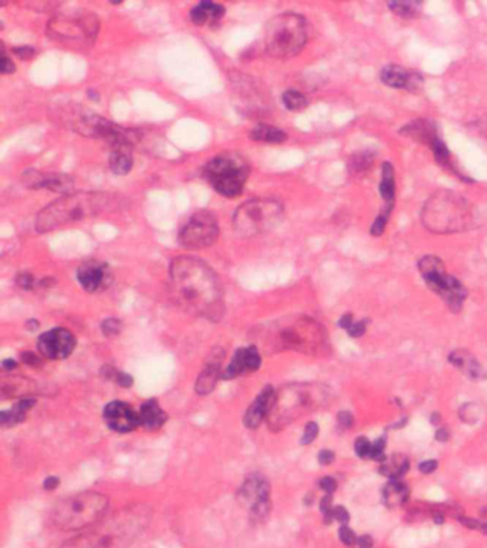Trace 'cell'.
Segmentation results:
<instances>
[{
	"instance_id": "obj_1",
	"label": "cell",
	"mask_w": 487,
	"mask_h": 548,
	"mask_svg": "<svg viewBox=\"0 0 487 548\" xmlns=\"http://www.w3.org/2000/svg\"><path fill=\"white\" fill-rule=\"evenodd\" d=\"M169 290L173 301L193 316L219 321L225 313V294L217 274L196 257L179 256L172 260Z\"/></svg>"
},
{
	"instance_id": "obj_2",
	"label": "cell",
	"mask_w": 487,
	"mask_h": 548,
	"mask_svg": "<svg viewBox=\"0 0 487 548\" xmlns=\"http://www.w3.org/2000/svg\"><path fill=\"white\" fill-rule=\"evenodd\" d=\"M152 510L135 504L118 510L68 541L62 548H129L150 524Z\"/></svg>"
},
{
	"instance_id": "obj_3",
	"label": "cell",
	"mask_w": 487,
	"mask_h": 548,
	"mask_svg": "<svg viewBox=\"0 0 487 548\" xmlns=\"http://www.w3.org/2000/svg\"><path fill=\"white\" fill-rule=\"evenodd\" d=\"M112 205L113 200L108 193H68L39 212L35 227L39 233L52 232L55 229L95 217L109 210Z\"/></svg>"
},
{
	"instance_id": "obj_4",
	"label": "cell",
	"mask_w": 487,
	"mask_h": 548,
	"mask_svg": "<svg viewBox=\"0 0 487 548\" xmlns=\"http://www.w3.org/2000/svg\"><path fill=\"white\" fill-rule=\"evenodd\" d=\"M420 220L434 234H456L474 226V210L470 202L451 190H439L424 202Z\"/></svg>"
},
{
	"instance_id": "obj_5",
	"label": "cell",
	"mask_w": 487,
	"mask_h": 548,
	"mask_svg": "<svg viewBox=\"0 0 487 548\" xmlns=\"http://www.w3.org/2000/svg\"><path fill=\"white\" fill-rule=\"evenodd\" d=\"M307 38V21L299 14L284 12L267 22L263 45L269 56L275 59H292L303 51Z\"/></svg>"
},
{
	"instance_id": "obj_6",
	"label": "cell",
	"mask_w": 487,
	"mask_h": 548,
	"mask_svg": "<svg viewBox=\"0 0 487 548\" xmlns=\"http://www.w3.org/2000/svg\"><path fill=\"white\" fill-rule=\"evenodd\" d=\"M262 346L269 351H313L322 343V330L312 319L277 321L262 330Z\"/></svg>"
},
{
	"instance_id": "obj_7",
	"label": "cell",
	"mask_w": 487,
	"mask_h": 548,
	"mask_svg": "<svg viewBox=\"0 0 487 548\" xmlns=\"http://www.w3.org/2000/svg\"><path fill=\"white\" fill-rule=\"evenodd\" d=\"M109 500L95 491H85L56 504L52 511V522L63 531L88 528L105 517Z\"/></svg>"
},
{
	"instance_id": "obj_8",
	"label": "cell",
	"mask_w": 487,
	"mask_h": 548,
	"mask_svg": "<svg viewBox=\"0 0 487 548\" xmlns=\"http://www.w3.org/2000/svg\"><path fill=\"white\" fill-rule=\"evenodd\" d=\"M99 26L98 16L89 11H61L51 19L48 35L59 43L92 46L98 38Z\"/></svg>"
},
{
	"instance_id": "obj_9",
	"label": "cell",
	"mask_w": 487,
	"mask_h": 548,
	"mask_svg": "<svg viewBox=\"0 0 487 548\" xmlns=\"http://www.w3.org/2000/svg\"><path fill=\"white\" fill-rule=\"evenodd\" d=\"M284 209L275 199H252L245 202L233 216L235 232L242 237H255L276 229L283 220Z\"/></svg>"
},
{
	"instance_id": "obj_10",
	"label": "cell",
	"mask_w": 487,
	"mask_h": 548,
	"mask_svg": "<svg viewBox=\"0 0 487 548\" xmlns=\"http://www.w3.org/2000/svg\"><path fill=\"white\" fill-rule=\"evenodd\" d=\"M322 401L316 388L307 384L287 386L275 396L267 421L273 431H279L299 418L302 414L310 411Z\"/></svg>"
},
{
	"instance_id": "obj_11",
	"label": "cell",
	"mask_w": 487,
	"mask_h": 548,
	"mask_svg": "<svg viewBox=\"0 0 487 548\" xmlns=\"http://www.w3.org/2000/svg\"><path fill=\"white\" fill-rule=\"evenodd\" d=\"M249 163L236 153H223L209 160L203 169V177L225 197H237L249 179Z\"/></svg>"
},
{
	"instance_id": "obj_12",
	"label": "cell",
	"mask_w": 487,
	"mask_h": 548,
	"mask_svg": "<svg viewBox=\"0 0 487 548\" xmlns=\"http://www.w3.org/2000/svg\"><path fill=\"white\" fill-rule=\"evenodd\" d=\"M417 269L426 286L446 303L450 311L457 313L461 310L467 290L456 277L447 274L441 259L437 256H424L417 262Z\"/></svg>"
},
{
	"instance_id": "obj_13",
	"label": "cell",
	"mask_w": 487,
	"mask_h": 548,
	"mask_svg": "<svg viewBox=\"0 0 487 548\" xmlns=\"http://www.w3.org/2000/svg\"><path fill=\"white\" fill-rule=\"evenodd\" d=\"M219 237V223L207 210L195 212L179 230V243L186 249H205Z\"/></svg>"
},
{
	"instance_id": "obj_14",
	"label": "cell",
	"mask_w": 487,
	"mask_h": 548,
	"mask_svg": "<svg viewBox=\"0 0 487 548\" xmlns=\"http://www.w3.org/2000/svg\"><path fill=\"white\" fill-rule=\"evenodd\" d=\"M239 497L249 505L250 518L257 522L263 521L270 510V485L267 480L259 474L250 475L242 485Z\"/></svg>"
},
{
	"instance_id": "obj_15",
	"label": "cell",
	"mask_w": 487,
	"mask_h": 548,
	"mask_svg": "<svg viewBox=\"0 0 487 548\" xmlns=\"http://www.w3.org/2000/svg\"><path fill=\"white\" fill-rule=\"evenodd\" d=\"M76 347L75 336L66 329H53L41 336L38 348L41 354L51 360H62L69 357Z\"/></svg>"
},
{
	"instance_id": "obj_16",
	"label": "cell",
	"mask_w": 487,
	"mask_h": 548,
	"mask_svg": "<svg viewBox=\"0 0 487 548\" xmlns=\"http://www.w3.org/2000/svg\"><path fill=\"white\" fill-rule=\"evenodd\" d=\"M78 280L86 291L99 293L112 284L113 273L108 263L89 260L78 269Z\"/></svg>"
},
{
	"instance_id": "obj_17",
	"label": "cell",
	"mask_w": 487,
	"mask_h": 548,
	"mask_svg": "<svg viewBox=\"0 0 487 548\" xmlns=\"http://www.w3.org/2000/svg\"><path fill=\"white\" fill-rule=\"evenodd\" d=\"M380 81L386 86L397 91H406L416 93L423 88V76L411 69L400 65H387L380 71Z\"/></svg>"
},
{
	"instance_id": "obj_18",
	"label": "cell",
	"mask_w": 487,
	"mask_h": 548,
	"mask_svg": "<svg viewBox=\"0 0 487 548\" xmlns=\"http://www.w3.org/2000/svg\"><path fill=\"white\" fill-rule=\"evenodd\" d=\"M103 418L106 424L118 433H129L140 424L139 413L122 401L109 403L103 410Z\"/></svg>"
},
{
	"instance_id": "obj_19",
	"label": "cell",
	"mask_w": 487,
	"mask_h": 548,
	"mask_svg": "<svg viewBox=\"0 0 487 548\" xmlns=\"http://www.w3.org/2000/svg\"><path fill=\"white\" fill-rule=\"evenodd\" d=\"M24 183L31 189H48L58 193H66L73 186L71 176L62 173H41L36 170L26 172Z\"/></svg>"
},
{
	"instance_id": "obj_20",
	"label": "cell",
	"mask_w": 487,
	"mask_h": 548,
	"mask_svg": "<svg viewBox=\"0 0 487 548\" xmlns=\"http://www.w3.org/2000/svg\"><path fill=\"white\" fill-rule=\"evenodd\" d=\"M262 358L256 346L240 348L236 351L235 357L223 371V378H235L245 373L256 371L260 367Z\"/></svg>"
},
{
	"instance_id": "obj_21",
	"label": "cell",
	"mask_w": 487,
	"mask_h": 548,
	"mask_svg": "<svg viewBox=\"0 0 487 548\" xmlns=\"http://www.w3.org/2000/svg\"><path fill=\"white\" fill-rule=\"evenodd\" d=\"M400 135H403L404 138L411 139L416 143L424 145L429 149L439 139H441L440 133H439L437 125L433 120H429V119H414V120L409 122L407 125H404L400 129Z\"/></svg>"
},
{
	"instance_id": "obj_22",
	"label": "cell",
	"mask_w": 487,
	"mask_h": 548,
	"mask_svg": "<svg viewBox=\"0 0 487 548\" xmlns=\"http://www.w3.org/2000/svg\"><path fill=\"white\" fill-rule=\"evenodd\" d=\"M276 393L272 387H265L259 397L252 403L249 410L245 414V425L249 428H256L262 424L265 418L269 417L270 408L273 405Z\"/></svg>"
},
{
	"instance_id": "obj_23",
	"label": "cell",
	"mask_w": 487,
	"mask_h": 548,
	"mask_svg": "<svg viewBox=\"0 0 487 548\" xmlns=\"http://www.w3.org/2000/svg\"><path fill=\"white\" fill-rule=\"evenodd\" d=\"M225 8L213 2H200L190 11V19L196 26H216L225 16Z\"/></svg>"
},
{
	"instance_id": "obj_24",
	"label": "cell",
	"mask_w": 487,
	"mask_h": 548,
	"mask_svg": "<svg viewBox=\"0 0 487 548\" xmlns=\"http://www.w3.org/2000/svg\"><path fill=\"white\" fill-rule=\"evenodd\" d=\"M222 360H223V351H219V350H217V353H213L210 356V358L207 360L206 367H205L203 373L199 376L198 383H196V391L199 394H202V396L209 394L215 388L217 378H219V370H220Z\"/></svg>"
},
{
	"instance_id": "obj_25",
	"label": "cell",
	"mask_w": 487,
	"mask_h": 548,
	"mask_svg": "<svg viewBox=\"0 0 487 548\" xmlns=\"http://www.w3.org/2000/svg\"><path fill=\"white\" fill-rule=\"evenodd\" d=\"M448 360L451 364H454L457 368H460L464 374H467L473 380L486 378V376H487V373L481 368L480 363L470 353H467L464 350L450 353Z\"/></svg>"
},
{
	"instance_id": "obj_26",
	"label": "cell",
	"mask_w": 487,
	"mask_h": 548,
	"mask_svg": "<svg viewBox=\"0 0 487 548\" xmlns=\"http://www.w3.org/2000/svg\"><path fill=\"white\" fill-rule=\"evenodd\" d=\"M379 193H380L381 200L384 202L383 206L394 207V203H396V175H394V167L390 162H384L381 165Z\"/></svg>"
},
{
	"instance_id": "obj_27",
	"label": "cell",
	"mask_w": 487,
	"mask_h": 548,
	"mask_svg": "<svg viewBox=\"0 0 487 548\" xmlns=\"http://www.w3.org/2000/svg\"><path fill=\"white\" fill-rule=\"evenodd\" d=\"M140 424L148 430H158L166 423V413L160 408L156 400L146 401L139 411Z\"/></svg>"
},
{
	"instance_id": "obj_28",
	"label": "cell",
	"mask_w": 487,
	"mask_h": 548,
	"mask_svg": "<svg viewBox=\"0 0 487 548\" xmlns=\"http://www.w3.org/2000/svg\"><path fill=\"white\" fill-rule=\"evenodd\" d=\"M109 166H111V170L118 176L128 175L133 167L132 146L112 148V153L109 157Z\"/></svg>"
},
{
	"instance_id": "obj_29",
	"label": "cell",
	"mask_w": 487,
	"mask_h": 548,
	"mask_svg": "<svg viewBox=\"0 0 487 548\" xmlns=\"http://www.w3.org/2000/svg\"><path fill=\"white\" fill-rule=\"evenodd\" d=\"M250 139L256 142H263V143H283L287 140V135L272 125H257L252 132H250Z\"/></svg>"
},
{
	"instance_id": "obj_30",
	"label": "cell",
	"mask_w": 487,
	"mask_h": 548,
	"mask_svg": "<svg viewBox=\"0 0 487 548\" xmlns=\"http://www.w3.org/2000/svg\"><path fill=\"white\" fill-rule=\"evenodd\" d=\"M407 497L409 488L403 481H400V478L390 480L383 490V498L389 507L401 505L407 500Z\"/></svg>"
},
{
	"instance_id": "obj_31",
	"label": "cell",
	"mask_w": 487,
	"mask_h": 548,
	"mask_svg": "<svg viewBox=\"0 0 487 548\" xmlns=\"http://www.w3.org/2000/svg\"><path fill=\"white\" fill-rule=\"evenodd\" d=\"M36 404V400L34 398H24L11 411H2L0 414V421L5 425H14L18 423H22L28 414V411Z\"/></svg>"
},
{
	"instance_id": "obj_32",
	"label": "cell",
	"mask_w": 487,
	"mask_h": 548,
	"mask_svg": "<svg viewBox=\"0 0 487 548\" xmlns=\"http://www.w3.org/2000/svg\"><path fill=\"white\" fill-rule=\"evenodd\" d=\"M373 162H374V155L370 150L357 152L353 156H350L347 162L349 172L356 177H362L370 170V167L373 166Z\"/></svg>"
},
{
	"instance_id": "obj_33",
	"label": "cell",
	"mask_w": 487,
	"mask_h": 548,
	"mask_svg": "<svg viewBox=\"0 0 487 548\" xmlns=\"http://www.w3.org/2000/svg\"><path fill=\"white\" fill-rule=\"evenodd\" d=\"M409 470V460L404 455H393L386 458L380 467V472L390 480L401 478Z\"/></svg>"
},
{
	"instance_id": "obj_34",
	"label": "cell",
	"mask_w": 487,
	"mask_h": 548,
	"mask_svg": "<svg viewBox=\"0 0 487 548\" xmlns=\"http://www.w3.org/2000/svg\"><path fill=\"white\" fill-rule=\"evenodd\" d=\"M387 6L391 11V14L406 21L419 18L420 9H421V5L417 2H413V0H394V2H389Z\"/></svg>"
},
{
	"instance_id": "obj_35",
	"label": "cell",
	"mask_w": 487,
	"mask_h": 548,
	"mask_svg": "<svg viewBox=\"0 0 487 548\" xmlns=\"http://www.w3.org/2000/svg\"><path fill=\"white\" fill-rule=\"evenodd\" d=\"M283 99V105L286 109H289L290 112H300L303 110L304 108H307L309 102H307V98L299 92V91H294V89H289L283 93L282 96Z\"/></svg>"
},
{
	"instance_id": "obj_36",
	"label": "cell",
	"mask_w": 487,
	"mask_h": 548,
	"mask_svg": "<svg viewBox=\"0 0 487 548\" xmlns=\"http://www.w3.org/2000/svg\"><path fill=\"white\" fill-rule=\"evenodd\" d=\"M121 329H122V323L121 320L118 319H106L103 323H102V331L105 336L108 337H115L121 333Z\"/></svg>"
},
{
	"instance_id": "obj_37",
	"label": "cell",
	"mask_w": 487,
	"mask_h": 548,
	"mask_svg": "<svg viewBox=\"0 0 487 548\" xmlns=\"http://www.w3.org/2000/svg\"><path fill=\"white\" fill-rule=\"evenodd\" d=\"M319 434V425L314 423V421H310L306 428H304V433H303V437H302V445H307L310 443H313L316 440Z\"/></svg>"
},
{
	"instance_id": "obj_38",
	"label": "cell",
	"mask_w": 487,
	"mask_h": 548,
	"mask_svg": "<svg viewBox=\"0 0 487 548\" xmlns=\"http://www.w3.org/2000/svg\"><path fill=\"white\" fill-rule=\"evenodd\" d=\"M354 448H356V453L359 457L367 458L370 455V451H371V443L366 437H359L356 440Z\"/></svg>"
},
{
	"instance_id": "obj_39",
	"label": "cell",
	"mask_w": 487,
	"mask_h": 548,
	"mask_svg": "<svg viewBox=\"0 0 487 548\" xmlns=\"http://www.w3.org/2000/svg\"><path fill=\"white\" fill-rule=\"evenodd\" d=\"M339 537H340L342 542L346 544V545H353V544L357 541L356 534H354L347 525H342V527H340V529H339Z\"/></svg>"
},
{
	"instance_id": "obj_40",
	"label": "cell",
	"mask_w": 487,
	"mask_h": 548,
	"mask_svg": "<svg viewBox=\"0 0 487 548\" xmlns=\"http://www.w3.org/2000/svg\"><path fill=\"white\" fill-rule=\"evenodd\" d=\"M16 283H18L19 287H22V289H25V290H31V289H34V286H35V279H34V276H32L31 273L24 272V273H19V274H18Z\"/></svg>"
},
{
	"instance_id": "obj_41",
	"label": "cell",
	"mask_w": 487,
	"mask_h": 548,
	"mask_svg": "<svg viewBox=\"0 0 487 548\" xmlns=\"http://www.w3.org/2000/svg\"><path fill=\"white\" fill-rule=\"evenodd\" d=\"M15 72V63L12 59L6 55V49L2 43V75H11Z\"/></svg>"
},
{
	"instance_id": "obj_42",
	"label": "cell",
	"mask_w": 487,
	"mask_h": 548,
	"mask_svg": "<svg viewBox=\"0 0 487 548\" xmlns=\"http://www.w3.org/2000/svg\"><path fill=\"white\" fill-rule=\"evenodd\" d=\"M367 323H369V319H364V320H360V321H357V323H353L352 327L347 330L349 336H352V337H360V336H363L364 331H366V326H367Z\"/></svg>"
},
{
	"instance_id": "obj_43",
	"label": "cell",
	"mask_w": 487,
	"mask_h": 548,
	"mask_svg": "<svg viewBox=\"0 0 487 548\" xmlns=\"http://www.w3.org/2000/svg\"><path fill=\"white\" fill-rule=\"evenodd\" d=\"M460 522L468 528H473V529H478L481 532H487V524H484L483 521H476V519H471V518H466V517H460Z\"/></svg>"
},
{
	"instance_id": "obj_44",
	"label": "cell",
	"mask_w": 487,
	"mask_h": 548,
	"mask_svg": "<svg viewBox=\"0 0 487 548\" xmlns=\"http://www.w3.org/2000/svg\"><path fill=\"white\" fill-rule=\"evenodd\" d=\"M333 515H334V519H337L343 525H346L349 522V519H350V515H349L347 510L344 507H340V505L333 508Z\"/></svg>"
},
{
	"instance_id": "obj_45",
	"label": "cell",
	"mask_w": 487,
	"mask_h": 548,
	"mask_svg": "<svg viewBox=\"0 0 487 548\" xmlns=\"http://www.w3.org/2000/svg\"><path fill=\"white\" fill-rule=\"evenodd\" d=\"M319 485H320V488L324 490L327 494H332V492L336 490L337 482H336V480L332 478V477H323V478L320 480Z\"/></svg>"
},
{
	"instance_id": "obj_46",
	"label": "cell",
	"mask_w": 487,
	"mask_h": 548,
	"mask_svg": "<svg viewBox=\"0 0 487 548\" xmlns=\"http://www.w3.org/2000/svg\"><path fill=\"white\" fill-rule=\"evenodd\" d=\"M113 380H116V383H118L119 386L125 387V388H129V387H132V384H133V378H132L129 374H125V373H116V376H115Z\"/></svg>"
},
{
	"instance_id": "obj_47",
	"label": "cell",
	"mask_w": 487,
	"mask_h": 548,
	"mask_svg": "<svg viewBox=\"0 0 487 548\" xmlns=\"http://www.w3.org/2000/svg\"><path fill=\"white\" fill-rule=\"evenodd\" d=\"M14 53H15L19 59H31V58L35 55V51H34L31 46H22V48H16V49H14Z\"/></svg>"
},
{
	"instance_id": "obj_48",
	"label": "cell",
	"mask_w": 487,
	"mask_h": 548,
	"mask_svg": "<svg viewBox=\"0 0 487 548\" xmlns=\"http://www.w3.org/2000/svg\"><path fill=\"white\" fill-rule=\"evenodd\" d=\"M337 420H339V424L344 428H349L353 425V415L349 411H340L337 415Z\"/></svg>"
},
{
	"instance_id": "obj_49",
	"label": "cell",
	"mask_w": 487,
	"mask_h": 548,
	"mask_svg": "<svg viewBox=\"0 0 487 548\" xmlns=\"http://www.w3.org/2000/svg\"><path fill=\"white\" fill-rule=\"evenodd\" d=\"M22 361L26 363V364H29V366H34V367L42 364V360H41L36 354H34V353H31V351L22 353Z\"/></svg>"
},
{
	"instance_id": "obj_50",
	"label": "cell",
	"mask_w": 487,
	"mask_h": 548,
	"mask_svg": "<svg viewBox=\"0 0 487 548\" xmlns=\"http://www.w3.org/2000/svg\"><path fill=\"white\" fill-rule=\"evenodd\" d=\"M334 461V453L330 450H323L319 454V462L323 465H329Z\"/></svg>"
},
{
	"instance_id": "obj_51",
	"label": "cell",
	"mask_w": 487,
	"mask_h": 548,
	"mask_svg": "<svg viewBox=\"0 0 487 548\" xmlns=\"http://www.w3.org/2000/svg\"><path fill=\"white\" fill-rule=\"evenodd\" d=\"M436 468H437V461H434V460L423 461V462L419 465V470H420L423 474H430V472H433Z\"/></svg>"
},
{
	"instance_id": "obj_52",
	"label": "cell",
	"mask_w": 487,
	"mask_h": 548,
	"mask_svg": "<svg viewBox=\"0 0 487 548\" xmlns=\"http://www.w3.org/2000/svg\"><path fill=\"white\" fill-rule=\"evenodd\" d=\"M320 510H322L323 515H326V514H329V512L333 511V508H332V495H330V494H327V495H324V497L322 498Z\"/></svg>"
},
{
	"instance_id": "obj_53",
	"label": "cell",
	"mask_w": 487,
	"mask_h": 548,
	"mask_svg": "<svg viewBox=\"0 0 487 548\" xmlns=\"http://www.w3.org/2000/svg\"><path fill=\"white\" fill-rule=\"evenodd\" d=\"M353 323H354V321H353V316H352L350 313L344 314V316L339 320V326H340L342 329H344V330H349V329L352 327Z\"/></svg>"
},
{
	"instance_id": "obj_54",
	"label": "cell",
	"mask_w": 487,
	"mask_h": 548,
	"mask_svg": "<svg viewBox=\"0 0 487 548\" xmlns=\"http://www.w3.org/2000/svg\"><path fill=\"white\" fill-rule=\"evenodd\" d=\"M357 545H359V548H371L373 541L369 535H362L357 538Z\"/></svg>"
},
{
	"instance_id": "obj_55",
	"label": "cell",
	"mask_w": 487,
	"mask_h": 548,
	"mask_svg": "<svg viewBox=\"0 0 487 548\" xmlns=\"http://www.w3.org/2000/svg\"><path fill=\"white\" fill-rule=\"evenodd\" d=\"M58 485H59V478H56V477H49V478H46L45 482H43V487H45L48 491L55 490Z\"/></svg>"
},
{
	"instance_id": "obj_56",
	"label": "cell",
	"mask_w": 487,
	"mask_h": 548,
	"mask_svg": "<svg viewBox=\"0 0 487 548\" xmlns=\"http://www.w3.org/2000/svg\"><path fill=\"white\" fill-rule=\"evenodd\" d=\"M436 440L440 441V443L447 441V440H448V431H447L446 428H440V430H437V433H436Z\"/></svg>"
},
{
	"instance_id": "obj_57",
	"label": "cell",
	"mask_w": 487,
	"mask_h": 548,
	"mask_svg": "<svg viewBox=\"0 0 487 548\" xmlns=\"http://www.w3.org/2000/svg\"><path fill=\"white\" fill-rule=\"evenodd\" d=\"M16 367V361L15 360H5L4 361V368L5 370H14Z\"/></svg>"
},
{
	"instance_id": "obj_58",
	"label": "cell",
	"mask_w": 487,
	"mask_h": 548,
	"mask_svg": "<svg viewBox=\"0 0 487 548\" xmlns=\"http://www.w3.org/2000/svg\"><path fill=\"white\" fill-rule=\"evenodd\" d=\"M431 423L433 424H439L440 423V415L439 414H433L431 415Z\"/></svg>"
},
{
	"instance_id": "obj_59",
	"label": "cell",
	"mask_w": 487,
	"mask_h": 548,
	"mask_svg": "<svg viewBox=\"0 0 487 548\" xmlns=\"http://www.w3.org/2000/svg\"><path fill=\"white\" fill-rule=\"evenodd\" d=\"M483 522L487 524V508L483 511Z\"/></svg>"
},
{
	"instance_id": "obj_60",
	"label": "cell",
	"mask_w": 487,
	"mask_h": 548,
	"mask_svg": "<svg viewBox=\"0 0 487 548\" xmlns=\"http://www.w3.org/2000/svg\"><path fill=\"white\" fill-rule=\"evenodd\" d=\"M484 136L487 139V119H486V123H484Z\"/></svg>"
}]
</instances>
